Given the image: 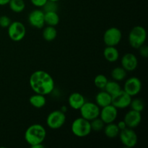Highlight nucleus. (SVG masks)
<instances>
[{"instance_id": "f257e3e1", "label": "nucleus", "mask_w": 148, "mask_h": 148, "mask_svg": "<svg viewBox=\"0 0 148 148\" xmlns=\"http://www.w3.org/2000/svg\"><path fill=\"white\" fill-rule=\"evenodd\" d=\"M29 85L35 93L47 95L51 93L55 88V82L51 75L43 70H37L31 74Z\"/></svg>"}, {"instance_id": "f03ea898", "label": "nucleus", "mask_w": 148, "mask_h": 148, "mask_svg": "<svg viewBox=\"0 0 148 148\" xmlns=\"http://www.w3.org/2000/svg\"><path fill=\"white\" fill-rule=\"evenodd\" d=\"M25 140L30 146L40 144L44 142L46 137V130L43 125L34 124L27 127L25 132Z\"/></svg>"}, {"instance_id": "7ed1b4c3", "label": "nucleus", "mask_w": 148, "mask_h": 148, "mask_svg": "<svg viewBox=\"0 0 148 148\" xmlns=\"http://www.w3.org/2000/svg\"><path fill=\"white\" fill-rule=\"evenodd\" d=\"M147 39V32L143 26L137 25L133 27L129 33V43L133 49H138L145 44Z\"/></svg>"}, {"instance_id": "20e7f679", "label": "nucleus", "mask_w": 148, "mask_h": 148, "mask_svg": "<svg viewBox=\"0 0 148 148\" xmlns=\"http://www.w3.org/2000/svg\"><path fill=\"white\" fill-rule=\"evenodd\" d=\"M71 130L74 135L78 137H85L92 132L90 121L82 117L75 119L71 125Z\"/></svg>"}, {"instance_id": "39448f33", "label": "nucleus", "mask_w": 148, "mask_h": 148, "mask_svg": "<svg viewBox=\"0 0 148 148\" xmlns=\"http://www.w3.org/2000/svg\"><path fill=\"white\" fill-rule=\"evenodd\" d=\"M8 36L12 40L19 42L23 40L26 35V27L20 21L12 22L7 27Z\"/></svg>"}, {"instance_id": "423d86ee", "label": "nucleus", "mask_w": 148, "mask_h": 148, "mask_svg": "<svg viewBox=\"0 0 148 148\" xmlns=\"http://www.w3.org/2000/svg\"><path fill=\"white\" fill-rule=\"evenodd\" d=\"M66 114L61 110L51 112L46 118V125L51 130H58L62 127L66 121Z\"/></svg>"}, {"instance_id": "0eeeda50", "label": "nucleus", "mask_w": 148, "mask_h": 148, "mask_svg": "<svg viewBox=\"0 0 148 148\" xmlns=\"http://www.w3.org/2000/svg\"><path fill=\"white\" fill-rule=\"evenodd\" d=\"M119 139L121 144L126 147L132 148L137 145L138 142V137L134 130L130 127L121 130L119 132Z\"/></svg>"}, {"instance_id": "6e6552de", "label": "nucleus", "mask_w": 148, "mask_h": 148, "mask_svg": "<svg viewBox=\"0 0 148 148\" xmlns=\"http://www.w3.org/2000/svg\"><path fill=\"white\" fill-rule=\"evenodd\" d=\"M122 39V33L116 27L107 29L103 34V42L106 46H116Z\"/></svg>"}, {"instance_id": "1a4fd4ad", "label": "nucleus", "mask_w": 148, "mask_h": 148, "mask_svg": "<svg viewBox=\"0 0 148 148\" xmlns=\"http://www.w3.org/2000/svg\"><path fill=\"white\" fill-rule=\"evenodd\" d=\"M81 117L90 121L94 119L99 117L101 108L93 102H86L79 108Z\"/></svg>"}, {"instance_id": "9d476101", "label": "nucleus", "mask_w": 148, "mask_h": 148, "mask_svg": "<svg viewBox=\"0 0 148 148\" xmlns=\"http://www.w3.org/2000/svg\"><path fill=\"white\" fill-rule=\"evenodd\" d=\"M132 100V96L125 92L124 90H121L119 92L112 96L111 104L117 109H124L130 107L131 101Z\"/></svg>"}, {"instance_id": "9b49d317", "label": "nucleus", "mask_w": 148, "mask_h": 148, "mask_svg": "<svg viewBox=\"0 0 148 148\" xmlns=\"http://www.w3.org/2000/svg\"><path fill=\"white\" fill-rule=\"evenodd\" d=\"M142 82L137 77H131L125 81L124 90L130 96L133 97L138 95L142 90Z\"/></svg>"}, {"instance_id": "f8f14e48", "label": "nucleus", "mask_w": 148, "mask_h": 148, "mask_svg": "<svg viewBox=\"0 0 148 148\" xmlns=\"http://www.w3.org/2000/svg\"><path fill=\"white\" fill-rule=\"evenodd\" d=\"M118 116V109L112 104L101 108L99 117L106 124L114 122Z\"/></svg>"}, {"instance_id": "ddd939ff", "label": "nucleus", "mask_w": 148, "mask_h": 148, "mask_svg": "<svg viewBox=\"0 0 148 148\" xmlns=\"http://www.w3.org/2000/svg\"><path fill=\"white\" fill-rule=\"evenodd\" d=\"M28 22L32 27L41 29L45 25L44 12L42 10H34L28 14Z\"/></svg>"}, {"instance_id": "4468645a", "label": "nucleus", "mask_w": 148, "mask_h": 148, "mask_svg": "<svg viewBox=\"0 0 148 148\" xmlns=\"http://www.w3.org/2000/svg\"><path fill=\"white\" fill-rule=\"evenodd\" d=\"M121 64L127 72H132L137 68L138 59L134 53H127L121 57Z\"/></svg>"}, {"instance_id": "2eb2a0df", "label": "nucleus", "mask_w": 148, "mask_h": 148, "mask_svg": "<svg viewBox=\"0 0 148 148\" xmlns=\"http://www.w3.org/2000/svg\"><path fill=\"white\" fill-rule=\"evenodd\" d=\"M124 121H125L127 127L134 129L138 127L142 121L141 112L134 111V110H130L125 114L124 118Z\"/></svg>"}, {"instance_id": "dca6fc26", "label": "nucleus", "mask_w": 148, "mask_h": 148, "mask_svg": "<svg viewBox=\"0 0 148 148\" xmlns=\"http://www.w3.org/2000/svg\"><path fill=\"white\" fill-rule=\"evenodd\" d=\"M85 102V97L83 96V95L77 92L71 93L68 98L69 106L74 110H79Z\"/></svg>"}, {"instance_id": "f3484780", "label": "nucleus", "mask_w": 148, "mask_h": 148, "mask_svg": "<svg viewBox=\"0 0 148 148\" xmlns=\"http://www.w3.org/2000/svg\"><path fill=\"white\" fill-rule=\"evenodd\" d=\"M111 100L112 96L105 90L100 91L95 95V103L100 108H103L111 104Z\"/></svg>"}, {"instance_id": "a211bd4d", "label": "nucleus", "mask_w": 148, "mask_h": 148, "mask_svg": "<svg viewBox=\"0 0 148 148\" xmlns=\"http://www.w3.org/2000/svg\"><path fill=\"white\" fill-rule=\"evenodd\" d=\"M103 56L106 60L111 63H114L118 61L119 58V52L116 46H106L104 49Z\"/></svg>"}, {"instance_id": "6ab92c4d", "label": "nucleus", "mask_w": 148, "mask_h": 148, "mask_svg": "<svg viewBox=\"0 0 148 148\" xmlns=\"http://www.w3.org/2000/svg\"><path fill=\"white\" fill-rule=\"evenodd\" d=\"M29 103L32 106L36 108H41L46 104V98L45 95L41 94L35 93L29 98Z\"/></svg>"}, {"instance_id": "aec40b11", "label": "nucleus", "mask_w": 148, "mask_h": 148, "mask_svg": "<svg viewBox=\"0 0 148 148\" xmlns=\"http://www.w3.org/2000/svg\"><path fill=\"white\" fill-rule=\"evenodd\" d=\"M103 132L105 135L108 138L114 139L119 137L120 130L119 129L116 124H115L114 122H112L106 124L105 127H104L103 128Z\"/></svg>"}, {"instance_id": "412c9836", "label": "nucleus", "mask_w": 148, "mask_h": 148, "mask_svg": "<svg viewBox=\"0 0 148 148\" xmlns=\"http://www.w3.org/2000/svg\"><path fill=\"white\" fill-rule=\"evenodd\" d=\"M45 25L56 27L60 21L57 12H44Z\"/></svg>"}, {"instance_id": "4be33fe9", "label": "nucleus", "mask_w": 148, "mask_h": 148, "mask_svg": "<svg viewBox=\"0 0 148 148\" xmlns=\"http://www.w3.org/2000/svg\"><path fill=\"white\" fill-rule=\"evenodd\" d=\"M42 36L46 41H53L57 37V30L53 26L47 25L43 28Z\"/></svg>"}, {"instance_id": "5701e85b", "label": "nucleus", "mask_w": 148, "mask_h": 148, "mask_svg": "<svg viewBox=\"0 0 148 148\" xmlns=\"http://www.w3.org/2000/svg\"><path fill=\"white\" fill-rule=\"evenodd\" d=\"M103 90L106 91L108 94H110L111 96H113L115 94H116L117 92H119L121 90H122V88H121V85H119V82H117V81L108 80Z\"/></svg>"}, {"instance_id": "b1692460", "label": "nucleus", "mask_w": 148, "mask_h": 148, "mask_svg": "<svg viewBox=\"0 0 148 148\" xmlns=\"http://www.w3.org/2000/svg\"><path fill=\"white\" fill-rule=\"evenodd\" d=\"M127 71L122 67V66H116L111 71V77L114 80L117 82H121L124 80L127 77Z\"/></svg>"}, {"instance_id": "393cba45", "label": "nucleus", "mask_w": 148, "mask_h": 148, "mask_svg": "<svg viewBox=\"0 0 148 148\" xmlns=\"http://www.w3.org/2000/svg\"><path fill=\"white\" fill-rule=\"evenodd\" d=\"M8 4L10 10L15 13L22 12L25 8V3L24 0H10Z\"/></svg>"}, {"instance_id": "a878e982", "label": "nucleus", "mask_w": 148, "mask_h": 148, "mask_svg": "<svg viewBox=\"0 0 148 148\" xmlns=\"http://www.w3.org/2000/svg\"><path fill=\"white\" fill-rule=\"evenodd\" d=\"M105 125L106 124L103 121V120L100 117H97V118L94 119L90 121V126L92 131L99 132L103 130Z\"/></svg>"}, {"instance_id": "bb28decb", "label": "nucleus", "mask_w": 148, "mask_h": 148, "mask_svg": "<svg viewBox=\"0 0 148 148\" xmlns=\"http://www.w3.org/2000/svg\"><path fill=\"white\" fill-rule=\"evenodd\" d=\"M108 81V78L105 75H102V74H100V75H98L95 76V79H94V85L98 89L103 90L105 88Z\"/></svg>"}, {"instance_id": "cd10ccee", "label": "nucleus", "mask_w": 148, "mask_h": 148, "mask_svg": "<svg viewBox=\"0 0 148 148\" xmlns=\"http://www.w3.org/2000/svg\"><path fill=\"white\" fill-rule=\"evenodd\" d=\"M130 106L131 107V109L142 112L145 108V103L141 98H134L132 100Z\"/></svg>"}, {"instance_id": "c85d7f7f", "label": "nucleus", "mask_w": 148, "mask_h": 148, "mask_svg": "<svg viewBox=\"0 0 148 148\" xmlns=\"http://www.w3.org/2000/svg\"><path fill=\"white\" fill-rule=\"evenodd\" d=\"M42 8H43V11L44 12H57V2L48 0L47 2L44 4V6H43Z\"/></svg>"}, {"instance_id": "c756f323", "label": "nucleus", "mask_w": 148, "mask_h": 148, "mask_svg": "<svg viewBox=\"0 0 148 148\" xmlns=\"http://www.w3.org/2000/svg\"><path fill=\"white\" fill-rule=\"evenodd\" d=\"M12 20L10 17L7 15H1L0 17V27L2 28H7L11 24Z\"/></svg>"}, {"instance_id": "7c9ffc66", "label": "nucleus", "mask_w": 148, "mask_h": 148, "mask_svg": "<svg viewBox=\"0 0 148 148\" xmlns=\"http://www.w3.org/2000/svg\"><path fill=\"white\" fill-rule=\"evenodd\" d=\"M139 53L140 56L143 58H147L148 56V47L145 44H143V46L139 48Z\"/></svg>"}, {"instance_id": "2f4dec72", "label": "nucleus", "mask_w": 148, "mask_h": 148, "mask_svg": "<svg viewBox=\"0 0 148 148\" xmlns=\"http://www.w3.org/2000/svg\"><path fill=\"white\" fill-rule=\"evenodd\" d=\"M48 0H30V2L33 6L38 8H42Z\"/></svg>"}, {"instance_id": "473e14b6", "label": "nucleus", "mask_w": 148, "mask_h": 148, "mask_svg": "<svg viewBox=\"0 0 148 148\" xmlns=\"http://www.w3.org/2000/svg\"><path fill=\"white\" fill-rule=\"evenodd\" d=\"M116 124H117V126H118L119 129L120 130V131H121V130H124V129L127 128V124H126L125 121H124V120L119 121V122L117 123Z\"/></svg>"}, {"instance_id": "72a5a7b5", "label": "nucleus", "mask_w": 148, "mask_h": 148, "mask_svg": "<svg viewBox=\"0 0 148 148\" xmlns=\"http://www.w3.org/2000/svg\"><path fill=\"white\" fill-rule=\"evenodd\" d=\"M10 0H0V6H5L9 4Z\"/></svg>"}, {"instance_id": "f704fd0d", "label": "nucleus", "mask_w": 148, "mask_h": 148, "mask_svg": "<svg viewBox=\"0 0 148 148\" xmlns=\"http://www.w3.org/2000/svg\"><path fill=\"white\" fill-rule=\"evenodd\" d=\"M32 148H43L44 147V145H43V143H40V144H36L34 145L31 146Z\"/></svg>"}, {"instance_id": "c9c22d12", "label": "nucleus", "mask_w": 148, "mask_h": 148, "mask_svg": "<svg viewBox=\"0 0 148 148\" xmlns=\"http://www.w3.org/2000/svg\"><path fill=\"white\" fill-rule=\"evenodd\" d=\"M61 111L64 113H66V111H67V108H66V107L65 106H63L62 107V108H61Z\"/></svg>"}, {"instance_id": "e433bc0d", "label": "nucleus", "mask_w": 148, "mask_h": 148, "mask_svg": "<svg viewBox=\"0 0 148 148\" xmlns=\"http://www.w3.org/2000/svg\"><path fill=\"white\" fill-rule=\"evenodd\" d=\"M49 1H55V2H58L59 0H49Z\"/></svg>"}]
</instances>
